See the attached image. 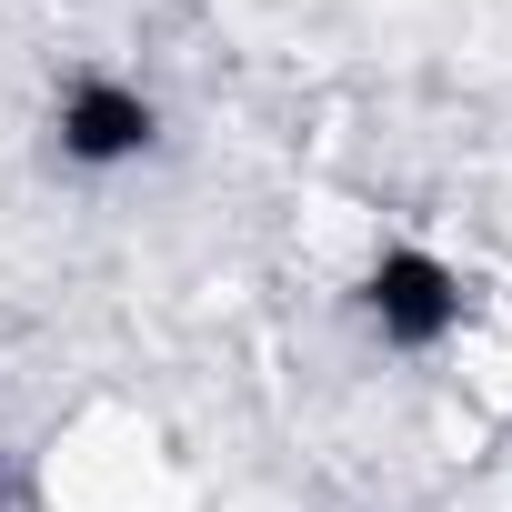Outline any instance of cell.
I'll list each match as a JSON object with an SVG mask.
<instances>
[{
  "instance_id": "2",
  "label": "cell",
  "mask_w": 512,
  "mask_h": 512,
  "mask_svg": "<svg viewBox=\"0 0 512 512\" xmlns=\"http://www.w3.org/2000/svg\"><path fill=\"white\" fill-rule=\"evenodd\" d=\"M51 151H61L71 171H91V181L141 171V161L161 151V101H151L141 81H121V71H71L61 101H51Z\"/></svg>"
},
{
  "instance_id": "1",
  "label": "cell",
  "mask_w": 512,
  "mask_h": 512,
  "mask_svg": "<svg viewBox=\"0 0 512 512\" xmlns=\"http://www.w3.org/2000/svg\"><path fill=\"white\" fill-rule=\"evenodd\" d=\"M352 302H362L372 342L412 352V362H432V352H452L472 332V282L442 262L432 241H372L362 272H352Z\"/></svg>"
}]
</instances>
